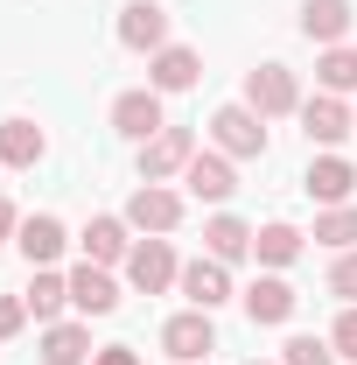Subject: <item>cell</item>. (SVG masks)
Listing matches in <instances>:
<instances>
[{"mask_svg":"<svg viewBox=\"0 0 357 365\" xmlns=\"http://www.w3.org/2000/svg\"><path fill=\"white\" fill-rule=\"evenodd\" d=\"M280 365H336V344H322V337H287Z\"/></svg>","mask_w":357,"mask_h":365,"instance_id":"obj_26","label":"cell"},{"mask_svg":"<svg viewBox=\"0 0 357 365\" xmlns=\"http://www.w3.org/2000/svg\"><path fill=\"white\" fill-rule=\"evenodd\" d=\"M21 323H28V302L21 295H0V337H14Z\"/></svg>","mask_w":357,"mask_h":365,"instance_id":"obj_29","label":"cell"},{"mask_svg":"<svg viewBox=\"0 0 357 365\" xmlns=\"http://www.w3.org/2000/svg\"><path fill=\"white\" fill-rule=\"evenodd\" d=\"M14 232H21V211H14V204L0 197V239H14Z\"/></svg>","mask_w":357,"mask_h":365,"instance_id":"obj_31","label":"cell"},{"mask_svg":"<svg viewBox=\"0 0 357 365\" xmlns=\"http://www.w3.org/2000/svg\"><path fill=\"white\" fill-rule=\"evenodd\" d=\"M329 288H336L343 302H357V246H351V253H336V267H329Z\"/></svg>","mask_w":357,"mask_h":365,"instance_id":"obj_27","label":"cell"},{"mask_svg":"<svg viewBox=\"0 0 357 365\" xmlns=\"http://www.w3.org/2000/svg\"><path fill=\"white\" fill-rule=\"evenodd\" d=\"M127 281H134L140 295H161L169 281H182L176 246H169V239H134V253H127Z\"/></svg>","mask_w":357,"mask_h":365,"instance_id":"obj_5","label":"cell"},{"mask_svg":"<svg viewBox=\"0 0 357 365\" xmlns=\"http://www.w3.org/2000/svg\"><path fill=\"white\" fill-rule=\"evenodd\" d=\"M252 365H260V359H252Z\"/></svg>","mask_w":357,"mask_h":365,"instance_id":"obj_32","label":"cell"},{"mask_svg":"<svg viewBox=\"0 0 357 365\" xmlns=\"http://www.w3.org/2000/svg\"><path fill=\"white\" fill-rule=\"evenodd\" d=\"M294 302H302V295H294L280 274H260V281L245 288V317H252V323H287V317H294Z\"/></svg>","mask_w":357,"mask_h":365,"instance_id":"obj_17","label":"cell"},{"mask_svg":"<svg viewBox=\"0 0 357 365\" xmlns=\"http://www.w3.org/2000/svg\"><path fill=\"white\" fill-rule=\"evenodd\" d=\"M302 182H309V197H315V204H351V190H357V169L343 162V155H315Z\"/></svg>","mask_w":357,"mask_h":365,"instance_id":"obj_14","label":"cell"},{"mask_svg":"<svg viewBox=\"0 0 357 365\" xmlns=\"http://www.w3.org/2000/svg\"><path fill=\"white\" fill-rule=\"evenodd\" d=\"M70 302H78L85 317H112V309H119V281L98 267V260H85V267L70 274Z\"/></svg>","mask_w":357,"mask_h":365,"instance_id":"obj_12","label":"cell"},{"mask_svg":"<svg viewBox=\"0 0 357 365\" xmlns=\"http://www.w3.org/2000/svg\"><path fill=\"white\" fill-rule=\"evenodd\" d=\"M351 0H302V36L309 43H322V49H336L343 36H351Z\"/></svg>","mask_w":357,"mask_h":365,"instance_id":"obj_11","label":"cell"},{"mask_svg":"<svg viewBox=\"0 0 357 365\" xmlns=\"http://www.w3.org/2000/svg\"><path fill=\"white\" fill-rule=\"evenodd\" d=\"M182 182H189V197H203V204H224V197L238 190V169H231V155H218V148H211V155L196 148V155H189V169H182Z\"/></svg>","mask_w":357,"mask_h":365,"instance_id":"obj_9","label":"cell"},{"mask_svg":"<svg viewBox=\"0 0 357 365\" xmlns=\"http://www.w3.org/2000/svg\"><path fill=\"white\" fill-rule=\"evenodd\" d=\"M127 253H134V239H127V218H91V225H85V260L112 267V260H127Z\"/></svg>","mask_w":357,"mask_h":365,"instance_id":"obj_21","label":"cell"},{"mask_svg":"<svg viewBox=\"0 0 357 365\" xmlns=\"http://www.w3.org/2000/svg\"><path fill=\"white\" fill-rule=\"evenodd\" d=\"M182 295H189V309H218L224 295H231V274H224V260H189L182 267Z\"/></svg>","mask_w":357,"mask_h":365,"instance_id":"obj_16","label":"cell"},{"mask_svg":"<svg viewBox=\"0 0 357 365\" xmlns=\"http://www.w3.org/2000/svg\"><path fill=\"white\" fill-rule=\"evenodd\" d=\"M21 302H28V317H36V323H56V317H63V302H70V281L49 274V267H36V281H28Z\"/></svg>","mask_w":357,"mask_h":365,"instance_id":"obj_22","label":"cell"},{"mask_svg":"<svg viewBox=\"0 0 357 365\" xmlns=\"http://www.w3.org/2000/svg\"><path fill=\"white\" fill-rule=\"evenodd\" d=\"M315 246H329V253H351L357 246V211L351 204H329V211L315 218Z\"/></svg>","mask_w":357,"mask_h":365,"instance_id":"obj_24","label":"cell"},{"mask_svg":"<svg viewBox=\"0 0 357 365\" xmlns=\"http://www.w3.org/2000/svg\"><path fill=\"white\" fill-rule=\"evenodd\" d=\"M189 155H196V134L189 127H161L154 140H140V182H169L189 169Z\"/></svg>","mask_w":357,"mask_h":365,"instance_id":"obj_4","label":"cell"},{"mask_svg":"<svg viewBox=\"0 0 357 365\" xmlns=\"http://www.w3.org/2000/svg\"><path fill=\"white\" fill-rule=\"evenodd\" d=\"M161 351L176 365H203L218 351V330H211V309H182V317L161 323Z\"/></svg>","mask_w":357,"mask_h":365,"instance_id":"obj_2","label":"cell"},{"mask_svg":"<svg viewBox=\"0 0 357 365\" xmlns=\"http://www.w3.org/2000/svg\"><path fill=\"white\" fill-rule=\"evenodd\" d=\"M203 246H211V260L231 267V260H245V253H252V225H245V218H231V211H218V218L203 225Z\"/></svg>","mask_w":357,"mask_h":365,"instance_id":"obj_20","label":"cell"},{"mask_svg":"<svg viewBox=\"0 0 357 365\" xmlns=\"http://www.w3.org/2000/svg\"><path fill=\"white\" fill-rule=\"evenodd\" d=\"M14 246L28 253V267H49V260L63 253V225H56L49 211H36V218H21V232H14Z\"/></svg>","mask_w":357,"mask_h":365,"instance_id":"obj_19","label":"cell"},{"mask_svg":"<svg viewBox=\"0 0 357 365\" xmlns=\"http://www.w3.org/2000/svg\"><path fill=\"white\" fill-rule=\"evenodd\" d=\"M43 155H49V134L36 120H0V162L7 169H36Z\"/></svg>","mask_w":357,"mask_h":365,"instance_id":"obj_15","label":"cell"},{"mask_svg":"<svg viewBox=\"0 0 357 365\" xmlns=\"http://www.w3.org/2000/svg\"><path fill=\"white\" fill-rule=\"evenodd\" d=\"M91 365H140V351H134V344H105Z\"/></svg>","mask_w":357,"mask_h":365,"instance_id":"obj_30","label":"cell"},{"mask_svg":"<svg viewBox=\"0 0 357 365\" xmlns=\"http://www.w3.org/2000/svg\"><path fill=\"white\" fill-rule=\"evenodd\" d=\"M36 359H43V365H91L98 351H91V330H85V323H49Z\"/></svg>","mask_w":357,"mask_h":365,"instance_id":"obj_18","label":"cell"},{"mask_svg":"<svg viewBox=\"0 0 357 365\" xmlns=\"http://www.w3.org/2000/svg\"><path fill=\"white\" fill-rule=\"evenodd\" d=\"M211 140H218V155H231V162H260L267 155V120L252 106H218L211 113Z\"/></svg>","mask_w":357,"mask_h":365,"instance_id":"obj_1","label":"cell"},{"mask_svg":"<svg viewBox=\"0 0 357 365\" xmlns=\"http://www.w3.org/2000/svg\"><path fill=\"white\" fill-rule=\"evenodd\" d=\"M315 78H322V91H336V98L357 91V49H351V43L322 49V56H315Z\"/></svg>","mask_w":357,"mask_h":365,"instance_id":"obj_23","label":"cell"},{"mask_svg":"<svg viewBox=\"0 0 357 365\" xmlns=\"http://www.w3.org/2000/svg\"><path fill=\"white\" fill-rule=\"evenodd\" d=\"M245 106H252L260 120H280V113H294V106H302V91H294V71H287V63H260V71H245Z\"/></svg>","mask_w":357,"mask_h":365,"instance_id":"obj_3","label":"cell"},{"mask_svg":"<svg viewBox=\"0 0 357 365\" xmlns=\"http://www.w3.org/2000/svg\"><path fill=\"white\" fill-rule=\"evenodd\" d=\"M329 344H336L343 359H357V302L343 309V317H336V330H329Z\"/></svg>","mask_w":357,"mask_h":365,"instance_id":"obj_28","label":"cell"},{"mask_svg":"<svg viewBox=\"0 0 357 365\" xmlns=\"http://www.w3.org/2000/svg\"><path fill=\"white\" fill-rule=\"evenodd\" d=\"M357 113L336 98V91H315V98H302V134L315 140V148H336V140H351Z\"/></svg>","mask_w":357,"mask_h":365,"instance_id":"obj_6","label":"cell"},{"mask_svg":"<svg viewBox=\"0 0 357 365\" xmlns=\"http://www.w3.org/2000/svg\"><path fill=\"white\" fill-rule=\"evenodd\" d=\"M127 225H134V232H176L182 225V197L161 190V182H140L134 204H127Z\"/></svg>","mask_w":357,"mask_h":365,"instance_id":"obj_10","label":"cell"},{"mask_svg":"<svg viewBox=\"0 0 357 365\" xmlns=\"http://www.w3.org/2000/svg\"><path fill=\"white\" fill-rule=\"evenodd\" d=\"M196 71H203V56L182 49V43H169V49L147 56V85H154V91H189V85H196Z\"/></svg>","mask_w":357,"mask_h":365,"instance_id":"obj_13","label":"cell"},{"mask_svg":"<svg viewBox=\"0 0 357 365\" xmlns=\"http://www.w3.org/2000/svg\"><path fill=\"white\" fill-rule=\"evenodd\" d=\"M112 127H119L127 140H154L161 127H169V120H161V91L154 85L147 91H119V98H112Z\"/></svg>","mask_w":357,"mask_h":365,"instance_id":"obj_7","label":"cell"},{"mask_svg":"<svg viewBox=\"0 0 357 365\" xmlns=\"http://www.w3.org/2000/svg\"><path fill=\"white\" fill-rule=\"evenodd\" d=\"M252 253H260L267 267H287V260H302V232L294 225H267V232H252Z\"/></svg>","mask_w":357,"mask_h":365,"instance_id":"obj_25","label":"cell"},{"mask_svg":"<svg viewBox=\"0 0 357 365\" xmlns=\"http://www.w3.org/2000/svg\"><path fill=\"white\" fill-rule=\"evenodd\" d=\"M119 43L127 49H169V7L161 0H127V14H119Z\"/></svg>","mask_w":357,"mask_h":365,"instance_id":"obj_8","label":"cell"}]
</instances>
